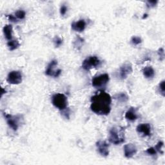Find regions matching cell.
<instances>
[{
	"instance_id": "obj_1",
	"label": "cell",
	"mask_w": 165,
	"mask_h": 165,
	"mask_svg": "<svg viewBox=\"0 0 165 165\" xmlns=\"http://www.w3.org/2000/svg\"><path fill=\"white\" fill-rule=\"evenodd\" d=\"M90 108L97 115L107 116L110 114L112 103L111 96L104 91L100 90L91 97Z\"/></svg>"
},
{
	"instance_id": "obj_2",
	"label": "cell",
	"mask_w": 165,
	"mask_h": 165,
	"mask_svg": "<svg viewBox=\"0 0 165 165\" xmlns=\"http://www.w3.org/2000/svg\"><path fill=\"white\" fill-rule=\"evenodd\" d=\"M109 141L114 144H120L124 141V134L123 128L119 130L117 128H112L110 130Z\"/></svg>"
},
{
	"instance_id": "obj_3",
	"label": "cell",
	"mask_w": 165,
	"mask_h": 165,
	"mask_svg": "<svg viewBox=\"0 0 165 165\" xmlns=\"http://www.w3.org/2000/svg\"><path fill=\"white\" fill-rule=\"evenodd\" d=\"M52 102L54 106L60 110L67 108L68 104L67 97L63 94H56L52 98Z\"/></svg>"
},
{
	"instance_id": "obj_4",
	"label": "cell",
	"mask_w": 165,
	"mask_h": 165,
	"mask_svg": "<svg viewBox=\"0 0 165 165\" xmlns=\"http://www.w3.org/2000/svg\"><path fill=\"white\" fill-rule=\"evenodd\" d=\"M101 61L97 56H90L83 61L82 67L85 70H89L93 68L99 67Z\"/></svg>"
},
{
	"instance_id": "obj_5",
	"label": "cell",
	"mask_w": 165,
	"mask_h": 165,
	"mask_svg": "<svg viewBox=\"0 0 165 165\" xmlns=\"http://www.w3.org/2000/svg\"><path fill=\"white\" fill-rule=\"evenodd\" d=\"M109 76L107 74H104L94 77L92 80V84L95 88H100L104 87L109 81Z\"/></svg>"
},
{
	"instance_id": "obj_6",
	"label": "cell",
	"mask_w": 165,
	"mask_h": 165,
	"mask_svg": "<svg viewBox=\"0 0 165 165\" xmlns=\"http://www.w3.org/2000/svg\"><path fill=\"white\" fill-rule=\"evenodd\" d=\"M3 113L9 127L11 128L13 130L16 131L19 127V121H20L21 116H13L12 115L5 113V112H3Z\"/></svg>"
},
{
	"instance_id": "obj_7",
	"label": "cell",
	"mask_w": 165,
	"mask_h": 165,
	"mask_svg": "<svg viewBox=\"0 0 165 165\" xmlns=\"http://www.w3.org/2000/svg\"><path fill=\"white\" fill-rule=\"evenodd\" d=\"M57 65V61L56 59L51 61V62L49 64L47 70L45 71V74L49 76L57 77L61 73V70L58 69L57 70H54L55 67Z\"/></svg>"
},
{
	"instance_id": "obj_8",
	"label": "cell",
	"mask_w": 165,
	"mask_h": 165,
	"mask_svg": "<svg viewBox=\"0 0 165 165\" xmlns=\"http://www.w3.org/2000/svg\"><path fill=\"white\" fill-rule=\"evenodd\" d=\"M6 81L9 84H18L22 81V75L19 71H12L8 74Z\"/></svg>"
},
{
	"instance_id": "obj_9",
	"label": "cell",
	"mask_w": 165,
	"mask_h": 165,
	"mask_svg": "<svg viewBox=\"0 0 165 165\" xmlns=\"http://www.w3.org/2000/svg\"><path fill=\"white\" fill-rule=\"evenodd\" d=\"M97 150L102 156L107 157L109 155L108 144L104 141H99L96 143Z\"/></svg>"
},
{
	"instance_id": "obj_10",
	"label": "cell",
	"mask_w": 165,
	"mask_h": 165,
	"mask_svg": "<svg viewBox=\"0 0 165 165\" xmlns=\"http://www.w3.org/2000/svg\"><path fill=\"white\" fill-rule=\"evenodd\" d=\"M132 72V67L130 63H125L120 69V76L122 80L126 79Z\"/></svg>"
},
{
	"instance_id": "obj_11",
	"label": "cell",
	"mask_w": 165,
	"mask_h": 165,
	"mask_svg": "<svg viewBox=\"0 0 165 165\" xmlns=\"http://www.w3.org/2000/svg\"><path fill=\"white\" fill-rule=\"evenodd\" d=\"M136 130L139 134H142L143 137L150 136L151 134V127L148 123H143L139 124Z\"/></svg>"
},
{
	"instance_id": "obj_12",
	"label": "cell",
	"mask_w": 165,
	"mask_h": 165,
	"mask_svg": "<svg viewBox=\"0 0 165 165\" xmlns=\"http://www.w3.org/2000/svg\"><path fill=\"white\" fill-rule=\"evenodd\" d=\"M124 153L127 158L132 157L137 153V148L134 144H127L124 147Z\"/></svg>"
},
{
	"instance_id": "obj_13",
	"label": "cell",
	"mask_w": 165,
	"mask_h": 165,
	"mask_svg": "<svg viewBox=\"0 0 165 165\" xmlns=\"http://www.w3.org/2000/svg\"><path fill=\"white\" fill-rule=\"evenodd\" d=\"M85 27L86 22L84 19H80L78 22L72 23V29L78 32H83L85 29Z\"/></svg>"
},
{
	"instance_id": "obj_14",
	"label": "cell",
	"mask_w": 165,
	"mask_h": 165,
	"mask_svg": "<svg viewBox=\"0 0 165 165\" xmlns=\"http://www.w3.org/2000/svg\"><path fill=\"white\" fill-rule=\"evenodd\" d=\"M137 116L136 114V111L134 108H130L127 112L126 114H125V118L127 120L131 121H134L136 120L137 119Z\"/></svg>"
},
{
	"instance_id": "obj_15",
	"label": "cell",
	"mask_w": 165,
	"mask_h": 165,
	"mask_svg": "<svg viewBox=\"0 0 165 165\" xmlns=\"http://www.w3.org/2000/svg\"><path fill=\"white\" fill-rule=\"evenodd\" d=\"M3 34L5 37V38L7 40H12V27L11 25H6L3 27Z\"/></svg>"
},
{
	"instance_id": "obj_16",
	"label": "cell",
	"mask_w": 165,
	"mask_h": 165,
	"mask_svg": "<svg viewBox=\"0 0 165 165\" xmlns=\"http://www.w3.org/2000/svg\"><path fill=\"white\" fill-rule=\"evenodd\" d=\"M143 72L144 76L148 79L153 78L155 76V71L151 67H146L144 68Z\"/></svg>"
},
{
	"instance_id": "obj_17",
	"label": "cell",
	"mask_w": 165,
	"mask_h": 165,
	"mask_svg": "<svg viewBox=\"0 0 165 165\" xmlns=\"http://www.w3.org/2000/svg\"><path fill=\"white\" fill-rule=\"evenodd\" d=\"M7 46L10 50H14L19 47V43L18 40H10L7 43Z\"/></svg>"
},
{
	"instance_id": "obj_18",
	"label": "cell",
	"mask_w": 165,
	"mask_h": 165,
	"mask_svg": "<svg viewBox=\"0 0 165 165\" xmlns=\"http://www.w3.org/2000/svg\"><path fill=\"white\" fill-rule=\"evenodd\" d=\"M83 42H84V39L83 38H81V37L77 36V37L75 39L74 42V47L77 50H80L81 48V47H82V44L83 43Z\"/></svg>"
},
{
	"instance_id": "obj_19",
	"label": "cell",
	"mask_w": 165,
	"mask_h": 165,
	"mask_svg": "<svg viewBox=\"0 0 165 165\" xmlns=\"http://www.w3.org/2000/svg\"><path fill=\"white\" fill-rule=\"evenodd\" d=\"M116 99L120 101V102H127L128 100V97L127 95L124 93H121L119 94L116 96Z\"/></svg>"
},
{
	"instance_id": "obj_20",
	"label": "cell",
	"mask_w": 165,
	"mask_h": 165,
	"mask_svg": "<svg viewBox=\"0 0 165 165\" xmlns=\"http://www.w3.org/2000/svg\"><path fill=\"white\" fill-rule=\"evenodd\" d=\"M26 13L24 10H19L15 12V16L17 18L19 19H23L25 18Z\"/></svg>"
},
{
	"instance_id": "obj_21",
	"label": "cell",
	"mask_w": 165,
	"mask_h": 165,
	"mask_svg": "<svg viewBox=\"0 0 165 165\" xmlns=\"http://www.w3.org/2000/svg\"><path fill=\"white\" fill-rule=\"evenodd\" d=\"M142 42V39L140 37L133 36L131 39V43L134 45H138Z\"/></svg>"
},
{
	"instance_id": "obj_22",
	"label": "cell",
	"mask_w": 165,
	"mask_h": 165,
	"mask_svg": "<svg viewBox=\"0 0 165 165\" xmlns=\"http://www.w3.org/2000/svg\"><path fill=\"white\" fill-rule=\"evenodd\" d=\"M53 41L56 47H59L63 44V40L58 36H56L54 37Z\"/></svg>"
},
{
	"instance_id": "obj_23",
	"label": "cell",
	"mask_w": 165,
	"mask_h": 165,
	"mask_svg": "<svg viewBox=\"0 0 165 165\" xmlns=\"http://www.w3.org/2000/svg\"><path fill=\"white\" fill-rule=\"evenodd\" d=\"M159 90L160 93L163 96H165V86H164V81H163L160 83L159 85Z\"/></svg>"
},
{
	"instance_id": "obj_24",
	"label": "cell",
	"mask_w": 165,
	"mask_h": 165,
	"mask_svg": "<svg viewBox=\"0 0 165 165\" xmlns=\"http://www.w3.org/2000/svg\"><path fill=\"white\" fill-rule=\"evenodd\" d=\"M164 143L163 141H159L158 143L156 144V146L155 147V149L157 151H159V152H161V154H163V151H161L162 148L163 147Z\"/></svg>"
},
{
	"instance_id": "obj_25",
	"label": "cell",
	"mask_w": 165,
	"mask_h": 165,
	"mask_svg": "<svg viewBox=\"0 0 165 165\" xmlns=\"http://www.w3.org/2000/svg\"><path fill=\"white\" fill-rule=\"evenodd\" d=\"M147 153L149 155H156L157 154V151L155 149V148L154 147H151L150 148H148L147 150Z\"/></svg>"
},
{
	"instance_id": "obj_26",
	"label": "cell",
	"mask_w": 165,
	"mask_h": 165,
	"mask_svg": "<svg viewBox=\"0 0 165 165\" xmlns=\"http://www.w3.org/2000/svg\"><path fill=\"white\" fill-rule=\"evenodd\" d=\"M157 3V0H155V1H148L147 2V6L148 8L154 7Z\"/></svg>"
},
{
	"instance_id": "obj_27",
	"label": "cell",
	"mask_w": 165,
	"mask_h": 165,
	"mask_svg": "<svg viewBox=\"0 0 165 165\" xmlns=\"http://www.w3.org/2000/svg\"><path fill=\"white\" fill-rule=\"evenodd\" d=\"M62 111H63L62 112L63 116L66 119H68V120H69V115H70V110H69V109H67V108H65V110H63Z\"/></svg>"
},
{
	"instance_id": "obj_28",
	"label": "cell",
	"mask_w": 165,
	"mask_h": 165,
	"mask_svg": "<svg viewBox=\"0 0 165 165\" xmlns=\"http://www.w3.org/2000/svg\"><path fill=\"white\" fill-rule=\"evenodd\" d=\"M67 6H65V5H62L61 9H60V13H61V14L62 16H64L66 14V12H67Z\"/></svg>"
},
{
	"instance_id": "obj_29",
	"label": "cell",
	"mask_w": 165,
	"mask_h": 165,
	"mask_svg": "<svg viewBox=\"0 0 165 165\" xmlns=\"http://www.w3.org/2000/svg\"><path fill=\"white\" fill-rule=\"evenodd\" d=\"M158 54H159L160 57H161V60H163L164 57V52L163 48H161L160 49H159V50H158Z\"/></svg>"
},
{
	"instance_id": "obj_30",
	"label": "cell",
	"mask_w": 165,
	"mask_h": 165,
	"mask_svg": "<svg viewBox=\"0 0 165 165\" xmlns=\"http://www.w3.org/2000/svg\"><path fill=\"white\" fill-rule=\"evenodd\" d=\"M8 18H9V20L12 22H14V23H16L18 22L17 20V19L16 18V17H14V16H12V15H9L8 16Z\"/></svg>"
},
{
	"instance_id": "obj_31",
	"label": "cell",
	"mask_w": 165,
	"mask_h": 165,
	"mask_svg": "<svg viewBox=\"0 0 165 165\" xmlns=\"http://www.w3.org/2000/svg\"><path fill=\"white\" fill-rule=\"evenodd\" d=\"M147 16H148V14H144V16L143 17V19H145V18H146Z\"/></svg>"
}]
</instances>
